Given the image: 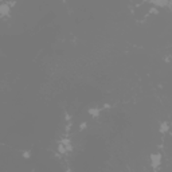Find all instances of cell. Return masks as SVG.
Returning <instances> with one entry per match:
<instances>
[{"instance_id":"6","label":"cell","mask_w":172,"mask_h":172,"mask_svg":"<svg viewBox=\"0 0 172 172\" xmlns=\"http://www.w3.org/2000/svg\"><path fill=\"white\" fill-rule=\"evenodd\" d=\"M31 156H32V152H31V151H28V149L22 151V157H23V159L28 160V159H31Z\"/></svg>"},{"instance_id":"3","label":"cell","mask_w":172,"mask_h":172,"mask_svg":"<svg viewBox=\"0 0 172 172\" xmlns=\"http://www.w3.org/2000/svg\"><path fill=\"white\" fill-rule=\"evenodd\" d=\"M151 4L155 7H159V8H165V7H171V2L170 0H152Z\"/></svg>"},{"instance_id":"5","label":"cell","mask_w":172,"mask_h":172,"mask_svg":"<svg viewBox=\"0 0 172 172\" xmlns=\"http://www.w3.org/2000/svg\"><path fill=\"white\" fill-rule=\"evenodd\" d=\"M160 133H167L170 130V124L167 121H163V122H160Z\"/></svg>"},{"instance_id":"7","label":"cell","mask_w":172,"mask_h":172,"mask_svg":"<svg viewBox=\"0 0 172 172\" xmlns=\"http://www.w3.org/2000/svg\"><path fill=\"white\" fill-rule=\"evenodd\" d=\"M85 128H88V124H86V122H82V124L79 125V130L82 132V130H85Z\"/></svg>"},{"instance_id":"4","label":"cell","mask_w":172,"mask_h":172,"mask_svg":"<svg viewBox=\"0 0 172 172\" xmlns=\"http://www.w3.org/2000/svg\"><path fill=\"white\" fill-rule=\"evenodd\" d=\"M101 108H98V106H94V108H89L88 109V113H89V116H92L93 118H98L100 117V114H101Z\"/></svg>"},{"instance_id":"2","label":"cell","mask_w":172,"mask_h":172,"mask_svg":"<svg viewBox=\"0 0 172 172\" xmlns=\"http://www.w3.org/2000/svg\"><path fill=\"white\" fill-rule=\"evenodd\" d=\"M15 4H16L15 2H12V3H2V4H0V19L10 18L12 7H14Z\"/></svg>"},{"instance_id":"1","label":"cell","mask_w":172,"mask_h":172,"mask_svg":"<svg viewBox=\"0 0 172 172\" xmlns=\"http://www.w3.org/2000/svg\"><path fill=\"white\" fill-rule=\"evenodd\" d=\"M161 160H163V156L160 152H155L149 156V163H151V168H152L155 172H159V168L161 165Z\"/></svg>"}]
</instances>
